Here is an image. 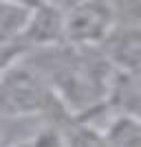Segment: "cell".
<instances>
[{"instance_id":"6da1fadb","label":"cell","mask_w":141,"mask_h":147,"mask_svg":"<svg viewBox=\"0 0 141 147\" xmlns=\"http://www.w3.org/2000/svg\"><path fill=\"white\" fill-rule=\"evenodd\" d=\"M46 77L57 101L71 119H84L108 103L119 70L99 49H84L60 42L46 49L27 51Z\"/></svg>"},{"instance_id":"7a4b0ae2","label":"cell","mask_w":141,"mask_h":147,"mask_svg":"<svg viewBox=\"0 0 141 147\" xmlns=\"http://www.w3.org/2000/svg\"><path fill=\"white\" fill-rule=\"evenodd\" d=\"M53 110L64 108L40 68L22 53L0 75V119L29 121L42 119Z\"/></svg>"},{"instance_id":"3957f363","label":"cell","mask_w":141,"mask_h":147,"mask_svg":"<svg viewBox=\"0 0 141 147\" xmlns=\"http://www.w3.org/2000/svg\"><path fill=\"white\" fill-rule=\"evenodd\" d=\"M117 26L115 16L99 0H82L64 11V42L84 49H99Z\"/></svg>"},{"instance_id":"277c9868","label":"cell","mask_w":141,"mask_h":147,"mask_svg":"<svg viewBox=\"0 0 141 147\" xmlns=\"http://www.w3.org/2000/svg\"><path fill=\"white\" fill-rule=\"evenodd\" d=\"M60 42H64V11L51 5H37L35 9H31L25 26L16 37V44L25 53Z\"/></svg>"},{"instance_id":"5b68a950","label":"cell","mask_w":141,"mask_h":147,"mask_svg":"<svg viewBox=\"0 0 141 147\" xmlns=\"http://www.w3.org/2000/svg\"><path fill=\"white\" fill-rule=\"evenodd\" d=\"M101 51L110 64L126 75L141 73V22L137 24H119L115 26L108 40L101 44Z\"/></svg>"},{"instance_id":"8992f818","label":"cell","mask_w":141,"mask_h":147,"mask_svg":"<svg viewBox=\"0 0 141 147\" xmlns=\"http://www.w3.org/2000/svg\"><path fill=\"white\" fill-rule=\"evenodd\" d=\"M62 136L64 147H110L101 129L82 119H73L68 125H64Z\"/></svg>"},{"instance_id":"52a82bcc","label":"cell","mask_w":141,"mask_h":147,"mask_svg":"<svg viewBox=\"0 0 141 147\" xmlns=\"http://www.w3.org/2000/svg\"><path fill=\"white\" fill-rule=\"evenodd\" d=\"M31 147H64V136H62V127H42L37 129L33 138H31Z\"/></svg>"},{"instance_id":"ba28073f","label":"cell","mask_w":141,"mask_h":147,"mask_svg":"<svg viewBox=\"0 0 141 147\" xmlns=\"http://www.w3.org/2000/svg\"><path fill=\"white\" fill-rule=\"evenodd\" d=\"M40 2L55 7V9H60V11H68V9H73L75 5H80L82 0H40Z\"/></svg>"},{"instance_id":"9c48e42d","label":"cell","mask_w":141,"mask_h":147,"mask_svg":"<svg viewBox=\"0 0 141 147\" xmlns=\"http://www.w3.org/2000/svg\"><path fill=\"white\" fill-rule=\"evenodd\" d=\"M33 138V136H31ZM31 138H22V141H16L11 143V145H7V147H31Z\"/></svg>"},{"instance_id":"30bf717a","label":"cell","mask_w":141,"mask_h":147,"mask_svg":"<svg viewBox=\"0 0 141 147\" xmlns=\"http://www.w3.org/2000/svg\"><path fill=\"white\" fill-rule=\"evenodd\" d=\"M137 77H139V79H141V73H139V75H137Z\"/></svg>"}]
</instances>
